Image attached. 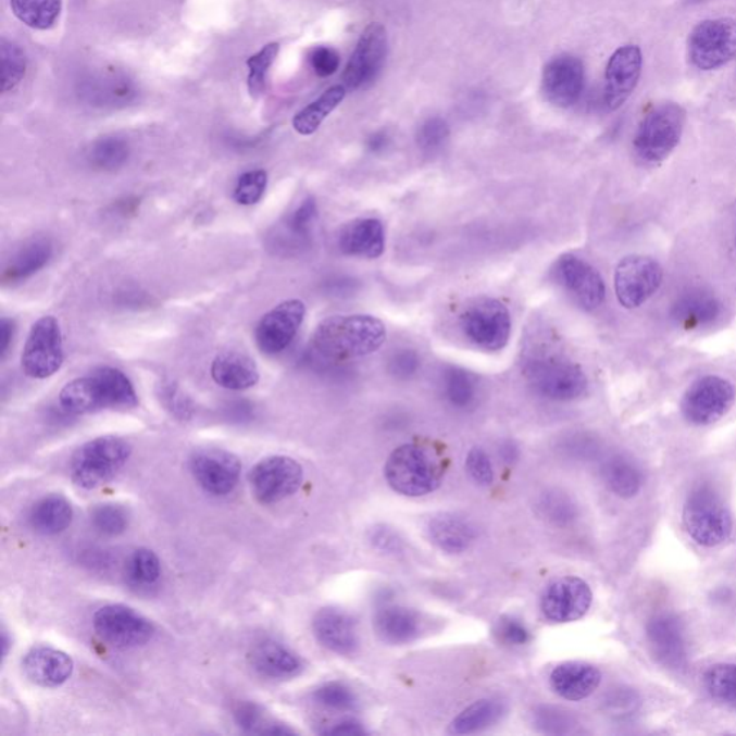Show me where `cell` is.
<instances>
[{
  "mask_svg": "<svg viewBox=\"0 0 736 736\" xmlns=\"http://www.w3.org/2000/svg\"><path fill=\"white\" fill-rule=\"evenodd\" d=\"M459 325L471 345L489 352L503 350L512 333L510 310L506 303L488 297L467 303Z\"/></svg>",
  "mask_w": 736,
  "mask_h": 736,
  "instance_id": "cell-8",
  "label": "cell"
},
{
  "mask_svg": "<svg viewBox=\"0 0 736 736\" xmlns=\"http://www.w3.org/2000/svg\"><path fill=\"white\" fill-rule=\"evenodd\" d=\"M554 275L583 310H597L606 300V284L599 271L582 258L565 253L556 262Z\"/></svg>",
  "mask_w": 736,
  "mask_h": 736,
  "instance_id": "cell-15",
  "label": "cell"
},
{
  "mask_svg": "<svg viewBox=\"0 0 736 736\" xmlns=\"http://www.w3.org/2000/svg\"><path fill=\"white\" fill-rule=\"evenodd\" d=\"M279 53V43L271 42L265 45L260 52L252 55L247 61L248 89L253 98L260 97L266 89V75L272 64H274L276 57Z\"/></svg>",
  "mask_w": 736,
  "mask_h": 736,
  "instance_id": "cell-42",
  "label": "cell"
},
{
  "mask_svg": "<svg viewBox=\"0 0 736 736\" xmlns=\"http://www.w3.org/2000/svg\"><path fill=\"white\" fill-rule=\"evenodd\" d=\"M449 126L445 120L434 117L426 120L425 123L419 127L416 134L417 146L426 153H435L445 146L449 138Z\"/></svg>",
  "mask_w": 736,
  "mask_h": 736,
  "instance_id": "cell-47",
  "label": "cell"
},
{
  "mask_svg": "<svg viewBox=\"0 0 736 736\" xmlns=\"http://www.w3.org/2000/svg\"><path fill=\"white\" fill-rule=\"evenodd\" d=\"M721 307L711 292L693 289L673 303L671 315L684 328H699L711 324L720 315Z\"/></svg>",
  "mask_w": 736,
  "mask_h": 736,
  "instance_id": "cell-31",
  "label": "cell"
},
{
  "mask_svg": "<svg viewBox=\"0 0 736 736\" xmlns=\"http://www.w3.org/2000/svg\"><path fill=\"white\" fill-rule=\"evenodd\" d=\"M682 519L686 531L699 546H721L733 534V515L728 507L707 486L689 495Z\"/></svg>",
  "mask_w": 736,
  "mask_h": 736,
  "instance_id": "cell-6",
  "label": "cell"
},
{
  "mask_svg": "<svg viewBox=\"0 0 736 736\" xmlns=\"http://www.w3.org/2000/svg\"><path fill=\"white\" fill-rule=\"evenodd\" d=\"M533 724L535 728L546 734H565L571 728V716L560 709L541 707L535 709Z\"/></svg>",
  "mask_w": 736,
  "mask_h": 736,
  "instance_id": "cell-49",
  "label": "cell"
},
{
  "mask_svg": "<svg viewBox=\"0 0 736 736\" xmlns=\"http://www.w3.org/2000/svg\"><path fill=\"white\" fill-rule=\"evenodd\" d=\"M689 58L696 68H721L736 58V21L707 20L696 25L689 37Z\"/></svg>",
  "mask_w": 736,
  "mask_h": 736,
  "instance_id": "cell-10",
  "label": "cell"
},
{
  "mask_svg": "<svg viewBox=\"0 0 736 736\" xmlns=\"http://www.w3.org/2000/svg\"><path fill=\"white\" fill-rule=\"evenodd\" d=\"M507 713V703L501 699L477 700L459 713L450 724V734L470 735L497 724Z\"/></svg>",
  "mask_w": 736,
  "mask_h": 736,
  "instance_id": "cell-34",
  "label": "cell"
},
{
  "mask_svg": "<svg viewBox=\"0 0 736 736\" xmlns=\"http://www.w3.org/2000/svg\"><path fill=\"white\" fill-rule=\"evenodd\" d=\"M421 614L408 607L386 606L374 615V631L389 645L412 644L421 636Z\"/></svg>",
  "mask_w": 736,
  "mask_h": 736,
  "instance_id": "cell-27",
  "label": "cell"
},
{
  "mask_svg": "<svg viewBox=\"0 0 736 736\" xmlns=\"http://www.w3.org/2000/svg\"><path fill=\"white\" fill-rule=\"evenodd\" d=\"M386 338V325L377 316L332 315L316 325L311 348L320 359L342 363L381 350Z\"/></svg>",
  "mask_w": 736,
  "mask_h": 736,
  "instance_id": "cell-1",
  "label": "cell"
},
{
  "mask_svg": "<svg viewBox=\"0 0 736 736\" xmlns=\"http://www.w3.org/2000/svg\"><path fill=\"white\" fill-rule=\"evenodd\" d=\"M324 735H364V726L354 720H346L338 722L329 726V728L323 731Z\"/></svg>",
  "mask_w": 736,
  "mask_h": 736,
  "instance_id": "cell-58",
  "label": "cell"
},
{
  "mask_svg": "<svg viewBox=\"0 0 736 736\" xmlns=\"http://www.w3.org/2000/svg\"><path fill=\"white\" fill-rule=\"evenodd\" d=\"M662 279V267L651 258L637 255L624 258L615 267V296L623 307H640L658 291Z\"/></svg>",
  "mask_w": 736,
  "mask_h": 736,
  "instance_id": "cell-14",
  "label": "cell"
},
{
  "mask_svg": "<svg viewBox=\"0 0 736 736\" xmlns=\"http://www.w3.org/2000/svg\"><path fill=\"white\" fill-rule=\"evenodd\" d=\"M211 374L217 386L232 391L252 389L261 378L255 361L239 351H223L217 354L213 360Z\"/></svg>",
  "mask_w": 736,
  "mask_h": 736,
  "instance_id": "cell-25",
  "label": "cell"
},
{
  "mask_svg": "<svg viewBox=\"0 0 736 736\" xmlns=\"http://www.w3.org/2000/svg\"><path fill=\"white\" fill-rule=\"evenodd\" d=\"M132 457V446L118 436H101L84 444L71 459V476L84 489L113 479Z\"/></svg>",
  "mask_w": 736,
  "mask_h": 736,
  "instance_id": "cell-4",
  "label": "cell"
},
{
  "mask_svg": "<svg viewBox=\"0 0 736 736\" xmlns=\"http://www.w3.org/2000/svg\"><path fill=\"white\" fill-rule=\"evenodd\" d=\"M13 334H15V323H13V320L3 319L0 323V355H2V360L7 359Z\"/></svg>",
  "mask_w": 736,
  "mask_h": 736,
  "instance_id": "cell-59",
  "label": "cell"
},
{
  "mask_svg": "<svg viewBox=\"0 0 736 736\" xmlns=\"http://www.w3.org/2000/svg\"><path fill=\"white\" fill-rule=\"evenodd\" d=\"M26 677L42 688H58L66 684L74 673V660L65 651L39 646L22 660Z\"/></svg>",
  "mask_w": 736,
  "mask_h": 736,
  "instance_id": "cell-23",
  "label": "cell"
},
{
  "mask_svg": "<svg viewBox=\"0 0 736 736\" xmlns=\"http://www.w3.org/2000/svg\"><path fill=\"white\" fill-rule=\"evenodd\" d=\"M338 248L348 257L377 260L386 249L385 226L378 219H354L342 226L338 235Z\"/></svg>",
  "mask_w": 736,
  "mask_h": 736,
  "instance_id": "cell-24",
  "label": "cell"
},
{
  "mask_svg": "<svg viewBox=\"0 0 736 736\" xmlns=\"http://www.w3.org/2000/svg\"><path fill=\"white\" fill-rule=\"evenodd\" d=\"M22 370L35 381H45L64 364V341L55 316L45 315L30 328L21 357Z\"/></svg>",
  "mask_w": 736,
  "mask_h": 736,
  "instance_id": "cell-9",
  "label": "cell"
},
{
  "mask_svg": "<svg viewBox=\"0 0 736 736\" xmlns=\"http://www.w3.org/2000/svg\"><path fill=\"white\" fill-rule=\"evenodd\" d=\"M466 471L472 481L479 486H490L494 484L495 474L492 462L488 453L482 448L470 450L466 458Z\"/></svg>",
  "mask_w": 736,
  "mask_h": 736,
  "instance_id": "cell-50",
  "label": "cell"
},
{
  "mask_svg": "<svg viewBox=\"0 0 736 736\" xmlns=\"http://www.w3.org/2000/svg\"><path fill=\"white\" fill-rule=\"evenodd\" d=\"M370 541H372L373 547H376L378 551L386 552V554H396L403 547L399 535L385 525L374 526L370 531Z\"/></svg>",
  "mask_w": 736,
  "mask_h": 736,
  "instance_id": "cell-55",
  "label": "cell"
},
{
  "mask_svg": "<svg viewBox=\"0 0 736 736\" xmlns=\"http://www.w3.org/2000/svg\"><path fill=\"white\" fill-rule=\"evenodd\" d=\"M387 34L382 24H370L361 34L355 51L348 61L345 75L347 88L359 89L374 82L385 65Z\"/></svg>",
  "mask_w": 736,
  "mask_h": 736,
  "instance_id": "cell-19",
  "label": "cell"
},
{
  "mask_svg": "<svg viewBox=\"0 0 736 736\" xmlns=\"http://www.w3.org/2000/svg\"><path fill=\"white\" fill-rule=\"evenodd\" d=\"M11 9L22 24L47 30L60 20L62 0H11Z\"/></svg>",
  "mask_w": 736,
  "mask_h": 736,
  "instance_id": "cell-37",
  "label": "cell"
},
{
  "mask_svg": "<svg viewBox=\"0 0 736 736\" xmlns=\"http://www.w3.org/2000/svg\"><path fill=\"white\" fill-rule=\"evenodd\" d=\"M539 510L548 521L556 522V524H566L574 519L573 503L564 494L557 492V490L542 495Z\"/></svg>",
  "mask_w": 736,
  "mask_h": 736,
  "instance_id": "cell-48",
  "label": "cell"
},
{
  "mask_svg": "<svg viewBox=\"0 0 736 736\" xmlns=\"http://www.w3.org/2000/svg\"><path fill=\"white\" fill-rule=\"evenodd\" d=\"M266 186L267 173L262 171V169L244 173L235 186V202L242 204V207H252V204L261 202L263 195H265Z\"/></svg>",
  "mask_w": 736,
  "mask_h": 736,
  "instance_id": "cell-46",
  "label": "cell"
},
{
  "mask_svg": "<svg viewBox=\"0 0 736 736\" xmlns=\"http://www.w3.org/2000/svg\"><path fill=\"white\" fill-rule=\"evenodd\" d=\"M130 147L120 137H104L97 140L88 151V162L98 171H117L127 162Z\"/></svg>",
  "mask_w": 736,
  "mask_h": 736,
  "instance_id": "cell-39",
  "label": "cell"
},
{
  "mask_svg": "<svg viewBox=\"0 0 736 736\" xmlns=\"http://www.w3.org/2000/svg\"><path fill=\"white\" fill-rule=\"evenodd\" d=\"M586 84V71L582 60L561 55L548 62L542 74V92L547 101L560 109H569L579 100Z\"/></svg>",
  "mask_w": 736,
  "mask_h": 736,
  "instance_id": "cell-21",
  "label": "cell"
},
{
  "mask_svg": "<svg viewBox=\"0 0 736 736\" xmlns=\"http://www.w3.org/2000/svg\"><path fill=\"white\" fill-rule=\"evenodd\" d=\"M51 257L52 244L48 239L30 240L4 266L2 274L3 284H16L28 279L29 276L42 270L49 260H51Z\"/></svg>",
  "mask_w": 736,
  "mask_h": 736,
  "instance_id": "cell-33",
  "label": "cell"
},
{
  "mask_svg": "<svg viewBox=\"0 0 736 736\" xmlns=\"http://www.w3.org/2000/svg\"><path fill=\"white\" fill-rule=\"evenodd\" d=\"M703 684L713 700L736 709V664H713L704 673Z\"/></svg>",
  "mask_w": 736,
  "mask_h": 736,
  "instance_id": "cell-38",
  "label": "cell"
},
{
  "mask_svg": "<svg viewBox=\"0 0 736 736\" xmlns=\"http://www.w3.org/2000/svg\"><path fill=\"white\" fill-rule=\"evenodd\" d=\"M591 603L590 586L584 579L569 575L548 584L542 595L541 610L552 623H571L584 618Z\"/></svg>",
  "mask_w": 736,
  "mask_h": 736,
  "instance_id": "cell-18",
  "label": "cell"
},
{
  "mask_svg": "<svg viewBox=\"0 0 736 736\" xmlns=\"http://www.w3.org/2000/svg\"><path fill=\"white\" fill-rule=\"evenodd\" d=\"M495 636L508 646H522L529 641V632L524 623L511 615H503L495 626Z\"/></svg>",
  "mask_w": 736,
  "mask_h": 736,
  "instance_id": "cell-51",
  "label": "cell"
},
{
  "mask_svg": "<svg viewBox=\"0 0 736 736\" xmlns=\"http://www.w3.org/2000/svg\"><path fill=\"white\" fill-rule=\"evenodd\" d=\"M524 373L531 389L544 399L571 401L587 390V377L582 367L561 357H531Z\"/></svg>",
  "mask_w": 736,
  "mask_h": 736,
  "instance_id": "cell-7",
  "label": "cell"
},
{
  "mask_svg": "<svg viewBox=\"0 0 736 736\" xmlns=\"http://www.w3.org/2000/svg\"><path fill=\"white\" fill-rule=\"evenodd\" d=\"M91 522L98 533L109 535V537H117L128 528L130 519H128L127 511L122 506L101 503V506L93 508Z\"/></svg>",
  "mask_w": 736,
  "mask_h": 736,
  "instance_id": "cell-43",
  "label": "cell"
},
{
  "mask_svg": "<svg viewBox=\"0 0 736 736\" xmlns=\"http://www.w3.org/2000/svg\"><path fill=\"white\" fill-rule=\"evenodd\" d=\"M446 397L457 408H467L475 400L474 378L465 370L450 367L445 374Z\"/></svg>",
  "mask_w": 736,
  "mask_h": 736,
  "instance_id": "cell-44",
  "label": "cell"
},
{
  "mask_svg": "<svg viewBox=\"0 0 736 736\" xmlns=\"http://www.w3.org/2000/svg\"><path fill=\"white\" fill-rule=\"evenodd\" d=\"M60 404L65 412L73 414L132 410L138 406V396L130 378L122 370L105 365L65 385L60 392Z\"/></svg>",
  "mask_w": 736,
  "mask_h": 736,
  "instance_id": "cell-2",
  "label": "cell"
},
{
  "mask_svg": "<svg viewBox=\"0 0 736 736\" xmlns=\"http://www.w3.org/2000/svg\"><path fill=\"white\" fill-rule=\"evenodd\" d=\"M92 626L105 644L120 649L140 648L154 636V626L132 607L109 604L96 611Z\"/></svg>",
  "mask_w": 736,
  "mask_h": 736,
  "instance_id": "cell-11",
  "label": "cell"
},
{
  "mask_svg": "<svg viewBox=\"0 0 736 736\" xmlns=\"http://www.w3.org/2000/svg\"><path fill=\"white\" fill-rule=\"evenodd\" d=\"M73 519V506L62 495H48L39 499L29 514L30 526L42 535L64 533Z\"/></svg>",
  "mask_w": 736,
  "mask_h": 736,
  "instance_id": "cell-32",
  "label": "cell"
},
{
  "mask_svg": "<svg viewBox=\"0 0 736 736\" xmlns=\"http://www.w3.org/2000/svg\"><path fill=\"white\" fill-rule=\"evenodd\" d=\"M316 217V204L314 199H307L305 202L292 213L291 217L288 221L289 230L297 236L308 235L310 232L312 223H314Z\"/></svg>",
  "mask_w": 736,
  "mask_h": 736,
  "instance_id": "cell-54",
  "label": "cell"
},
{
  "mask_svg": "<svg viewBox=\"0 0 736 736\" xmlns=\"http://www.w3.org/2000/svg\"><path fill=\"white\" fill-rule=\"evenodd\" d=\"M235 720L247 733L265 734L266 725H263L262 711L255 703L240 702L235 708Z\"/></svg>",
  "mask_w": 736,
  "mask_h": 736,
  "instance_id": "cell-53",
  "label": "cell"
},
{
  "mask_svg": "<svg viewBox=\"0 0 736 736\" xmlns=\"http://www.w3.org/2000/svg\"><path fill=\"white\" fill-rule=\"evenodd\" d=\"M346 97V87L336 86L327 89L314 102L301 110L292 120V127L301 136H311L319 130L324 120L341 104Z\"/></svg>",
  "mask_w": 736,
  "mask_h": 736,
  "instance_id": "cell-35",
  "label": "cell"
},
{
  "mask_svg": "<svg viewBox=\"0 0 736 736\" xmlns=\"http://www.w3.org/2000/svg\"><path fill=\"white\" fill-rule=\"evenodd\" d=\"M387 145H389V136L383 132L374 133L373 136L369 138L367 142L369 149L372 150L373 153L385 150Z\"/></svg>",
  "mask_w": 736,
  "mask_h": 736,
  "instance_id": "cell-60",
  "label": "cell"
},
{
  "mask_svg": "<svg viewBox=\"0 0 736 736\" xmlns=\"http://www.w3.org/2000/svg\"><path fill=\"white\" fill-rule=\"evenodd\" d=\"M310 64L319 77H329V75L337 73L338 66H340V53L329 47L315 48L311 52Z\"/></svg>",
  "mask_w": 736,
  "mask_h": 736,
  "instance_id": "cell-52",
  "label": "cell"
},
{
  "mask_svg": "<svg viewBox=\"0 0 736 736\" xmlns=\"http://www.w3.org/2000/svg\"><path fill=\"white\" fill-rule=\"evenodd\" d=\"M9 644H11V641H9L8 633L3 632L2 635L3 658H7L8 656Z\"/></svg>",
  "mask_w": 736,
  "mask_h": 736,
  "instance_id": "cell-61",
  "label": "cell"
},
{
  "mask_svg": "<svg viewBox=\"0 0 736 736\" xmlns=\"http://www.w3.org/2000/svg\"><path fill=\"white\" fill-rule=\"evenodd\" d=\"M385 476L397 494L404 497H423L437 489L444 471L429 449L408 444L392 450L386 462Z\"/></svg>",
  "mask_w": 736,
  "mask_h": 736,
  "instance_id": "cell-3",
  "label": "cell"
},
{
  "mask_svg": "<svg viewBox=\"0 0 736 736\" xmlns=\"http://www.w3.org/2000/svg\"><path fill=\"white\" fill-rule=\"evenodd\" d=\"M303 471L296 459L270 457L252 467L249 482L253 495L262 503L284 501L301 488Z\"/></svg>",
  "mask_w": 736,
  "mask_h": 736,
  "instance_id": "cell-13",
  "label": "cell"
},
{
  "mask_svg": "<svg viewBox=\"0 0 736 736\" xmlns=\"http://www.w3.org/2000/svg\"><path fill=\"white\" fill-rule=\"evenodd\" d=\"M644 57L636 45L619 48L606 68L604 104L607 110L620 109L639 84Z\"/></svg>",
  "mask_w": 736,
  "mask_h": 736,
  "instance_id": "cell-20",
  "label": "cell"
},
{
  "mask_svg": "<svg viewBox=\"0 0 736 736\" xmlns=\"http://www.w3.org/2000/svg\"><path fill=\"white\" fill-rule=\"evenodd\" d=\"M128 577L136 586L150 587L159 582L162 575V564L159 557L147 548H140L133 552L127 564Z\"/></svg>",
  "mask_w": 736,
  "mask_h": 736,
  "instance_id": "cell-41",
  "label": "cell"
},
{
  "mask_svg": "<svg viewBox=\"0 0 736 736\" xmlns=\"http://www.w3.org/2000/svg\"><path fill=\"white\" fill-rule=\"evenodd\" d=\"M685 123L686 111L676 102L653 107L636 133V154L646 163L662 162L679 145Z\"/></svg>",
  "mask_w": 736,
  "mask_h": 736,
  "instance_id": "cell-5",
  "label": "cell"
},
{
  "mask_svg": "<svg viewBox=\"0 0 736 736\" xmlns=\"http://www.w3.org/2000/svg\"><path fill=\"white\" fill-rule=\"evenodd\" d=\"M312 631L316 640L334 653L348 656L359 649V632L354 620L345 610L325 607L315 614Z\"/></svg>",
  "mask_w": 736,
  "mask_h": 736,
  "instance_id": "cell-22",
  "label": "cell"
},
{
  "mask_svg": "<svg viewBox=\"0 0 736 736\" xmlns=\"http://www.w3.org/2000/svg\"><path fill=\"white\" fill-rule=\"evenodd\" d=\"M0 60H2L0 88H2L3 93H7L13 91L25 78L28 60H26V53L20 45L4 38L2 45H0Z\"/></svg>",
  "mask_w": 736,
  "mask_h": 736,
  "instance_id": "cell-40",
  "label": "cell"
},
{
  "mask_svg": "<svg viewBox=\"0 0 736 736\" xmlns=\"http://www.w3.org/2000/svg\"><path fill=\"white\" fill-rule=\"evenodd\" d=\"M427 534L436 547L450 554L466 551L476 539V529L472 522L454 514L434 516L427 525Z\"/></svg>",
  "mask_w": 736,
  "mask_h": 736,
  "instance_id": "cell-30",
  "label": "cell"
},
{
  "mask_svg": "<svg viewBox=\"0 0 736 736\" xmlns=\"http://www.w3.org/2000/svg\"><path fill=\"white\" fill-rule=\"evenodd\" d=\"M315 702L333 711H352L359 704L354 693L341 682H328L315 690Z\"/></svg>",
  "mask_w": 736,
  "mask_h": 736,
  "instance_id": "cell-45",
  "label": "cell"
},
{
  "mask_svg": "<svg viewBox=\"0 0 736 736\" xmlns=\"http://www.w3.org/2000/svg\"><path fill=\"white\" fill-rule=\"evenodd\" d=\"M164 404L167 406V409L174 414V416L180 419H187L190 416L191 408L189 400L186 399L185 395H182L180 390L176 387H164L163 391Z\"/></svg>",
  "mask_w": 736,
  "mask_h": 736,
  "instance_id": "cell-56",
  "label": "cell"
},
{
  "mask_svg": "<svg viewBox=\"0 0 736 736\" xmlns=\"http://www.w3.org/2000/svg\"><path fill=\"white\" fill-rule=\"evenodd\" d=\"M552 689L566 700H583L596 693L601 682V672L595 664L586 662H565L552 671Z\"/></svg>",
  "mask_w": 736,
  "mask_h": 736,
  "instance_id": "cell-26",
  "label": "cell"
},
{
  "mask_svg": "<svg viewBox=\"0 0 736 736\" xmlns=\"http://www.w3.org/2000/svg\"><path fill=\"white\" fill-rule=\"evenodd\" d=\"M601 475L611 492L624 499L636 497L644 485L639 467L623 457L610 458Z\"/></svg>",
  "mask_w": 736,
  "mask_h": 736,
  "instance_id": "cell-36",
  "label": "cell"
},
{
  "mask_svg": "<svg viewBox=\"0 0 736 736\" xmlns=\"http://www.w3.org/2000/svg\"><path fill=\"white\" fill-rule=\"evenodd\" d=\"M305 314V303L301 300L284 301L272 308L257 325L255 340L260 350L267 355L287 350L300 332Z\"/></svg>",
  "mask_w": 736,
  "mask_h": 736,
  "instance_id": "cell-16",
  "label": "cell"
},
{
  "mask_svg": "<svg viewBox=\"0 0 736 736\" xmlns=\"http://www.w3.org/2000/svg\"><path fill=\"white\" fill-rule=\"evenodd\" d=\"M419 367V357L416 352L403 350L397 352L390 361L391 373L399 377H409L416 372Z\"/></svg>",
  "mask_w": 736,
  "mask_h": 736,
  "instance_id": "cell-57",
  "label": "cell"
},
{
  "mask_svg": "<svg viewBox=\"0 0 736 736\" xmlns=\"http://www.w3.org/2000/svg\"><path fill=\"white\" fill-rule=\"evenodd\" d=\"M735 401L733 385L725 378L707 376L699 378L682 400V413L695 426H708L721 421Z\"/></svg>",
  "mask_w": 736,
  "mask_h": 736,
  "instance_id": "cell-12",
  "label": "cell"
},
{
  "mask_svg": "<svg viewBox=\"0 0 736 736\" xmlns=\"http://www.w3.org/2000/svg\"><path fill=\"white\" fill-rule=\"evenodd\" d=\"M679 620L671 614L656 615L648 624L651 649L660 662L668 666H681L685 659V640Z\"/></svg>",
  "mask_w": 736,
  "mask_h": 736,
  "instance_id": "cell-29",
  "label": "cell"
},
{
  "mask_svg": "<svg viewBox=\"0 0 736 736\" xmlns=\"http://www.w3.org/2000/svg\"><path fill=\"white\" fill-rule=\"evenodd\" d=\"M249 659L257 672L271 679H289L302 671L301 659L287 646L272 639L258 641Z\"/></svg>",
  "mask_w": 736,
  "mask_h": 736,
  "instance_id": "cell-28",
  "label": "cell"
},
{
  "mask_svg": "<svg viewBox=\"0 0 736 736\" xmlns=\"http://www.w3.org/2000/svg\"><path fill=\"white\" fill-rule=\"evenodd\" d=\"M190 470L207 492L223 497L238 485L242 465L236 454L225 449L207 448L191 454Z\"/></svg>",
  "mask_w": 736,
  "mask_h": 736,
  "instance_id": "cell-17",
  "label": "cell"
}]
</instances>
